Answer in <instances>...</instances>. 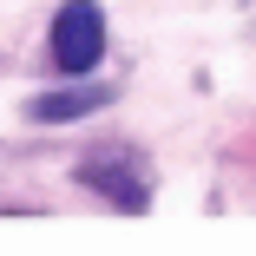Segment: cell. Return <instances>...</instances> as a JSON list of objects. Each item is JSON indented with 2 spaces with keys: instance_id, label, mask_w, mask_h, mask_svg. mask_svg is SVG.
<instances>
[{
  "instance_id": "6da1fadb",
  "label": "cell",
  "mask_w": 256,
  "mask_h": 256,
  "mask_svg": "<svg viewBox=\"0 0 256 256\" xmlns=\"http://www.w3.org/2000/svg\"><path fill=\"white\" fill-rule=\"evenodd\" d=\"M98 53H106V20H98V7H86V0H72V7H60L53 20V66L60 72H92Z\"/></svg>"
},
{
  "instance_id": "3957f363",
  "label": "cell",
  "mask_w": 256,
  "mask_h": 256,
  "mask_svg": "<svg viewBox=\"0 0 256 256\" xmlns=\"http://www.w3.org/2000/svg\"><path fill=\"white\" fill-rule=\"evenodd\" d=\"M106 86H86V92H46V98H33V118L40 125H66V118H79V112H98L106 106Z\"/></svg>"
},
{
  "instance_id": "7a4b0ae2",
  "label": "cell",
  "mask_w": 256,
  "mask_h": 256,
  "mask_svg": "<svg viewBox=\"0 0 256 256\" xmlns=\"http://www.w3.org/2000/svg\"><path fill=\"white\" fill-rule=\"evenodd\" d=\"M132 171H138V164L125 158V151H92V158H79V184L106 190L118 210H144V184H138Z\"/></svg>"
}]
</instances>
